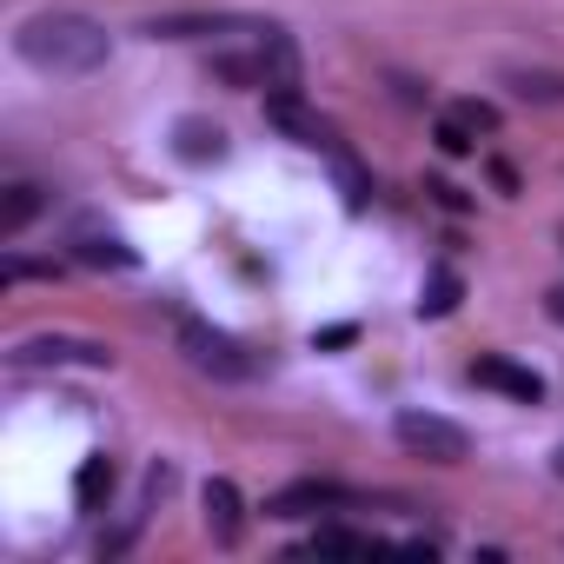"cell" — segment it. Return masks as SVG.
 Here are the masks:
<instances>
[{"mask_svg": "<svg viewBox=\"0 0 564 564\" xmlns=\"http://www.w3.org/2000/svg\"><path fill=\"white\" fill-rule=\"evenodd\" d=\"M346 505H366V491L333 485V478H300L265 498V518H319V511H346Z\"/></svg>", "mask_w": 564, "mask_h": 564, "instance_id": "6", "label": "cell"}, {"mask_svg": "<svg viewBox=\"0 0 564 564\" xmlns=\"http://www.w3.org/2000/svg\"><path fill=\"white\" fill-rule=\"evenodd\" d=\"M41 366H87V372H107L113 352L94 346V339H67V333H41V339H21L14 346V372H41Z\"/></svg>", "mask_w": 564, "mask_h": 564, "instance_id": "5", "label": "cell"}, {"mask_svg": "<svg viewBox=\"0 0 564 564\" xmlns=\"http://www.w3.org/2000/svg\"><path fill=\"white\" fill-rule=\"evenodd\" d=\"M206 531H213V544H239L246 505H239V485H232V478H213V485H206Z\"/></svg>", "mask_w": 564, "mask_h": 564, "instance_id": "10", "label": "cell"}, {"mask_svg": "<svg viewBox=\"0 0 564 564\" xmlns=\"http://www.w3.org/2000/svg\"><path fill=\"white\" fill-rule=\"evenodd\" d=\"M544 313H551V319L564 326V286H551V293H544Z\"/></svg>", "mask_w": 564, "mask_h": 564, "instance_id": "21", "label": "cell"}, {"mask_svg": "<svg viewBox=\"0 0 564 564\" xmlns=\"http://www.w3.org/2000/svg\"><path fill=\"white\" fill-rule=\"evenodd\" d=\"M458 293H465V279H458L452 265H438V272L425 279V300H419V319H445V313L458 306Z\"/></svg>", "mask_w": 564, "mask_h": 564, "instance_id": "15", "label": "cell"}, {"mask_svg": "<svg viewBox=\"0 0 564 564\" xmlns=\"http://www.w3.org/2000/svg\"><path fill=\"white\" fill-rule=\"evenodd\" d=\"M213 80H219V87H239V94H272V87H279L265 41H259L252 54H213Z\"/></svg>", "mask_w": 564, "mask_h": 564, "instance_id": "9", "label": "cell"}, {"mask_svg": "<svg viewBox=\"0 0 564 564\" xmlns=\"http://www.w3.org/2000/svg\"><path fill=\"white\" fill-rule=\"evenodd\" d=\"M74 491H80V505H100V498L113 491V465H107V452H94V458L80 465V478H74Z\"/></svg>", "mask_w": 564, "mask_h": 564, "instance_id": "16", "label": "cell"}, {"mask_svg": "<svg viewBox=\"0 0 564 564\" xmlns=\"http://www.w3.org/2000/svg\"><path fill=\"white\" fill-rule=\"evenodd\" d=\"M386 538H372V531H346V524H319L306 544H300V557H372Z\"/></svg>", "mask_w": 564, "mask_h": 564, "instance_id": "11", "label": "cell"}, {"mask_svg": "<svg viewBox=\"0 0 564 564\" xmlns=\"http://www.w3.org/2000/svg\"><path fill=\"white\" fill-rule=\"evenodd\" d=\"M392 438H399L405 452L432 458V465H458V458L471 452L465 425H458V419H438V412H399V419H392Z\"/></svg>", "mask_w": 564, "mask_h": 564, "instance_id": "4", "label": "cell"}, {"mask_svg": "<svg viewBox=\"0 0 564 564\" xmlns=\"http://www.w3.org/2000/svg\"><path fill=\"white\" fill-rule=\"evenodd\" d=\"M41 206H47V193H41L34 180H14L8 193H0V239H21V232L41 219Z\"/></svg>", "mask_w": 564, "mask_h": 564, "instance_id": "12", "label": "cell"}, {"mask_svg": "<svg viewBox=\"0 0 564 564\" xmlns=\"http://www.w3.org/2000/svg\"><path fill=\"white\" fill-rule=\"evenodd\" d=\"M14 47H21V61H28L34 74H61V80L100 74V67H107V54H113L107 28H100V21H87V14H67V8H47V14L21 21Z\"/></svg>", "mask_w": 564, "mask_h": 564, "instance_id": "1", "label": "cell"}, {"mask_svg": "<svg viewBox=\"0 0 564 564\" xmlns=\"http://www.w3.org/2000/svg\"><path fill=\"white\" fill-rule=\"evenodd\" d=\"M173 333H180L186 366H193V372H206V379L246 386V379H259V372H265V359H259V352H246L232 333H219V326H206V319H180Z\"/></svg>", "mask_w": 564, "mask_h": 564, "instance_id": "2", "label": "cell"}, {"mask_svg": "<svg viewBox=\"0 0 564 564\" xmlns=\"http://www.w3.org/2000/svg\"><path fill=\"white\" fill-rule=\"evenodd\" d=\"M173 153H180L186 166H213V160H226V133H219L213 120H180V127H173Z\"/></svg>", "mask_w": 564, "mask_h": 564, "instance_id": "13", "label": "cell"}, {"mask_svg": "<svg viewBox=\"0 0 564 564\" xmlns=\"http://www.w3.org/2000/svg\"><path fill=\"white\" fill-rule=\"evenodd\" d=\"M445 113H452L471 140H478V133H498V107H491V100H452Z\"/></svg>", "mask_w": 564, "mask_h": 564, "instance_id": "17", "label": "cell"}, {"mask_svg": "<svg viewBox=\"0 0 564 564\" xmlns=\"http://www.w3.org/2000/svg\"><path fill=\"white\" fill-rule=\"evenodd\" d=\"M551 471H557V485H564V445H557V452H551Z\"/></svg>", "mask_w": 564, "mask_h": 564, "instance_id": "22", "label": "cell"}, {"mask_svg": "<svg viewBox=\"0 0 564 564\" xmlns=\"http://www.w3.org/2000/svg\"><path fill=\"white\" fill-rule=\"evenodd\" d=\"M265 120H272L279 133H286L293 147H306V153H326L333 166H339V160H352V153H346V140H339V127H333L319 107H306L300 94H265Z\"/></svg>", "mask_w": 564, "mask_h": 564, "instance_id": "3", "label": "cell"}, {"mask_svg": "<svg viewBox=\"0 0 564 564\" xmlns=\"http://www.w3.org/2000/svg\"><path fill=\"white\" fill-rule=\"evenodd\" d=\"M432 140H438V153H452V160H465V153L478 147V140H471V133H465V127H458L452 113H438V127H432Z\"/></svg>", "mask_w": 564, "mask_h": 564, "instance_id": "18", "label": "cell"}, {"mask_svg": "<svg viewBox=\"0 0 564 564\" xmlns=\"http://www.w3.org/2000/svg\"><path fill=\"white\" fill-rule=\"evenodd\" d=\"M272 21H246V14H153L140 34L147 41H213V34H265Z\"/></svg>", "mask_w": 564, "mask_h": 564, "instance_id": "7", "label": "cell"}, {"mask_svg": "<svg viewBox=\"0 0 564 564\" xmlns=\"http://www.w3.org/2000/svg\"><path fill=\"white\" fill-rule=\"evenodd\" d=\"M511 87L524 100H564V74H511Z\"/></svg>", "mask_w": 564, "mask_h": 564, "instance_id": "19", "label": "cell"}, {"mask_svg": "<svg viewBox=\"0 0 564 564\" xmlns=\"http://www.w3.org/2000/svg\"><path fill=\"white\" fill-rule=\"evenodd\" d=\"M54 272H61L54 259H21V252L0 259V279H8V286H14V279H54Z\"/></svg>", "mask_w": 564, "mask_h": 564, "instance_id": "20", "label": "cell"}, {"mask_svg": "<svg viewBox=\"0 0 564 564\" xmlns=\"http://www.w3.org/2000/svg\"><path fill=\"white\" fill-rule=\"evenodd\" d=\"M465 379H471V386H485V392H505L511 405H544V379H538L531 366L505 359V352H485V359H471V366H465Z\"/></svg>", "mask_w": 564, "mask_h": 564, "instance_id": "8", "label": "cell"}, {"mask_svg": "<svg viewBox=\"0 0 564 564\" xmlns=\"http://www.w3.org/2000/svg\"><path fill=\"white\" fill-rule=\"evenodd\" d=\"M74 259H87V265H113V272L140 265V252H133L120 232H80V239H74Z\"/></svg>", "mask_w": 564, "mask_h": 564, "instance_id": "14", "label": "cell"}]
</instances>
